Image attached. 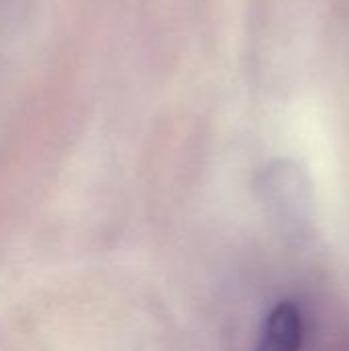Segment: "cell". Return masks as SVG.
<instances>
[{
    "label": "cell",
    "instance_id": "6da1fadb",
    "mask_svg": "<svg viewBox=\"0 0 349 351\" xmlns=\"http://www.w3.org/2000/svg\"><path fill=\"white\" fill-rule=\"evenodd\" d=\"M304 335L302 315L292 302L278 304L265 319L263 348L274 351H292L300 348Z\"/></svg>",
    "mask_w": 349,
    "mask_h": 351
}]
</instances>
